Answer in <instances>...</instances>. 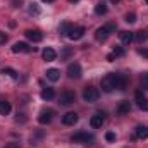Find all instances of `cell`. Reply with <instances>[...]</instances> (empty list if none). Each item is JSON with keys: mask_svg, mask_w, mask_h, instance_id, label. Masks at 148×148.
Returning a JSON list of instances; mask_svg holds the SVG:
<instances>
[{"mask_svg": "<svg viewBox=\"0 0 148 148\" xmlns=\"http://www.w3.org/2000/svg\"><path fill=\"white\" fill-rule=\"evenodd\" d=\"M98 97H100V91L97 88H93V86H86L83 90V100L86 103H95L98 100Z\"/></svg>", "mask_w": 148, "mask_h": 148, "instance_id": "obj_1", "label": "cell"}, {"mask_svg": "<svg viewBox=\"0 0 148 148\" xmlns=\"http://www.w3.org/2000/svg\"><path fill=\"white\" fill-rule=\"evenodd\" d=\"M71 140H73V143H83V145H93V141H95L93 134H88V133H83V131L73 134Z\"/></svg>", "mask_w": 148, "mask_h": 148, "instance_id": "obj_2", "label": "cell"}, {"mask_svg": "<svg viewBox=\"0 0 148 148\" xmlns=\"http://www.w3.org/2000/svg\"><path fill=\"white\" fill-rule=\"evenodd\" d=\"M100 86H102V90H103L105 93H112V91L115 90V74H109V76L102 77Z\"/></svg>", "mask_w": 148, "mask_h": 148, "instance_id": "obj_3", "label": "cell"}, {"mask_svg": "<svg viewBox=\"0 0 148 148\" xmlns=\"http://www.w3.org/2000/svg\"><path fill=\"white\" fill-rule=\"evenodd\" d=\"M74 102H76V95H74L73 91H64L59 97V103L62 107H69V105H73Z\"/></svg>", "mask_w": 148, "mask_h": 148, "instance_id": "obj_4", "label": "cell"}, {"mask_svg": "<svg viewBox=\"0 0 148 148\" xmlns=\"http://www.w3.org/2000/svg\"><path fill=\"white\" fill-rule=\"evenodd\" d=\"M105 119H107V112H97L95 115H91V119H90V126L91 127H102V124L105 122Z\"/></svg>", "mask_w": 148, "mask_h": 148, "instance_id": "obj_5", "label": "cell"}, {"mask_svg": "<svg viewBox=\"0 0 148 148\" xmlns=\"http://www.w3.org/2000/svg\"><path fill=\"white\" fill-rule=\"evenodd\" d=\"M67 76H69L71 79H79V77L83 76V69H81V66H79L77 62L69 64V66H67Z\"/></svg>", "mask_w": 148, "mask_h": 148, "instance_id": "obj_6", "label": "cell"}, {"mask_svg": "<svg viewBox=\"0 0 148 148\" xmlns=\"http://www.w3.org/2000/svg\"><path fill=\"white\" fill-rule=\"evenodd\" d=\"M12 52L14 53H24V52H36V48L33 47H29L28 43H24V41H16L14 45H12Z\"/></svg>", "mask_w": 148, "mask_h": 148, "instance_id": "obj_7", "label": "cell"}, {"mask_svg": "<svg viewBox=\"0 0 148 148\" xmlns=\"http://www.w3.org/2000/svg\"><path fill=\"white\" fill-rule=\"evenodd\" d=\"M134 98H136V103H138V107H140L141 110L148 112V98L143 95V91H141V90H138V91L134 93Z\"/></svg>", "mask_w": 148, "mask_h": 148, "instance_id": "obj_8", "label": "cell"}, {"mask_svg": "<svg viewBox=\"0 0 148 148\" xmlns=\"http://www.w3.org/2000/svg\"><path fill=\"white\" fill-rule=\"evenodd\" d=\"M84 33H86V29H84L83 26H73V29L69 31V35H67V36L76 41V40H81V38L84 36Z\"/></svg>", "mask_w": 148, "mask_h": 148, "instance_id": "obj_9", "label": "cell"}, {"mask_svg": "<svg viewBox=\"0 0 148 148\" xmlns=\"http://www.w3.org/2000/svg\"><path fill=\"white\" fill-rule=\"evenodd\" d=\"M24 35L28 40H31L33 43H38V41H41L43 40V33L41 31H38V29H26L24 31Z\"/></svg>", "mask_w": 148, "mask_h": 148, "instance_id": "obj_10", "label": "cell"}, {"mask_svg": "<svg viewBox=\"0 0 148 148\" xmlns=\"http://www.w3.org/2000/svg\"><path fill=\"white\" fill-rule=\"evenodd\" d=\"M53 114H55V112L52 110V109H47V110H41V112H40V115H38V122H40V124H48V122L52 121V117H53Z\"/></svg>", "mask_w": 148, "mask_h": 148, "instance_id": "obj_11", "label": "cell"}, {"mask_svg": "<svg viewBox=\"0 0 148 148\" xmlns=\"http://www.w3.org/2000/svg\"><path fill=\"white\" fill-rule=\"evenodd\" d=\"M77 121H79V117H77L76 112H67V114H64V117H62V122H64L66 126H74Z\"/></svg>", "mask_w": 148, "mask_h": 148, "instance_id": "obj_12", "label": "cell"}, {"mask_svg": "<svg viewBox=\"0 0 148 148\" xmlns=\"http://www.w3.org/2000/svg\"><path fill=\"white\" fill-rule=\"evenodd\" d=\"M41 55H43V60H45V62H53V60L57 59V52H55L53 48H50V47H47Z\"/></svg>", "mask_w": 148, "mask_h": 148, "instance_id": "obj_13", "label": "cell"}, {"mask_svg": "<svg viewBox=\"0 0 148 148\" xmlns=\"http://www.w3.org/2000/svg\"><path fill=\"white\" fill-rule=\"evenodd\" d=\"M109 36H110V31L107 29V26H102V28H98V29L95 31V38H97L98 41H105Z\"/></svg>", "mask_w": 148, "mask_h": 148, "instance_id": "obj_14", "label": "cell"}, {"mask_svg": "<svg viewBox=\"0 0 148 148\" xmlns=\"http://www.w3.org/2000/svg\"><path fill=\"white\" fill-rule=\"evenodd\" d=\"M134 136H136L138 140H147L148 138V127L147 126H136V129H134Z\"/></svg>", "mask_w": 148, "mask_h": 148, "instance_id": "obj_15", "label": "cell"}, {"mask_svg": "<svg viewBox=\"0 0 148 148\" xmlns=\"http://www.w3.org/2000/svg\"><path fill=\"white\" fill-rule=\"evenodd\" d=\"M129 112H131V102L124 100V102L119 103V107H117V114H119V115H126V114H129Z\"/></svg>", "mask_w": 148, "mask_h": 148, "instance_id": "obj_16", "label": "cell"}, {"mask_svg": "<svg viewBox=\"0 0 148 148\" xmlns=\"http://www.w3.org/2000/svg\"><path fill=\"white\" fill-rule=\"evenodd\" d=\"M119 38H121V41H122L124 45H129V43L134 40V33H131V31H121V33H119Z\"/></svg>", "mask_w": 148, "mask_h": 148, "instance_id": "obj_17", "label": "cell"}, {"mask_svg": "<svg viewBox=\"0 0 148 148\" xmlns=\"http://www.w3.org/2000/svg\"><path fill=\"white\" fill-rule=\"evenodd\" d=\"M127 79L122 74H115V90H126Z\"/></svg>", "mask_w": 148, "mask_h": 148, "instance_id": "obj_18", "label": "cell"}, {"mask_svg": "<svg viewBox=\"0 0 148 148\" xmlns=\"http://www.w3.org/2000/svg\"><path fill=\"white\" fill-rule=\"evenodd\" d=\"M10 109H12V107H10V102L5 100V98H2V100H0V114H2V115H9V114H10Z\"/></svg>", "mask_w": 148, "mask_h": 148, "instance_id": "obj_19", "label": "cell"}, {"mask_svg": "<svg viewBox=\"0 0 148 148\" xmlns=\"http://www.w3.org/2000/svg\"><path fill=\"white\" fill-rule=\"evenodd\" d=\"M59 77H60V71L59 69H48L47 71V79H50L52 83H55V81H59Z\"/></svg>", "mask_w": 148, "mask_h": 148, "instance_id": "obj_20", "label": "cell"}, {"mask_svg": "<svg viewBox=\"0 0 148 148\" xmlns=\"http://www.w3.org/2000/svg\"><path fill=\"white\" fill-rule=\"evenodd\" d=\"M71 29H73V24H71V23H67V21L60 23V26H59V33H60V35H64V36H67Z\"/></svg>", "mask_w": 148, "mask_h": 148, "instance_id": "obj_21", "label": "cell"}, {"mask_svg": "<svg viewBox=\"0 0 148 148\" xmlns=\"http://www.w3.org/2000/svg\"><path fill=\"white\" fill-rule=\"evenodd\" d=\"M53 97H55L53 88H43V90H41V98H43V100H52Z\"/></svg>", "mask_w": 148, "mask_h": 148, "instance_id": "obj_22", "label": "cell"}, {"mask_svg": "<svg viewBox=\"0 0 148 148\" xmlns=\"http://www.w3.org/2000/svg\"><path fill=\"white\" fill-rule=\"evenodd\" d=\"M2 74H5V76H9V77H12V79H17V71L12 69V67H3V69H2Z\"/></svg>", "mask_w": 148, "mask_h": 148, "instance_id": "obj_23", "label": "cell"}, {"mask_svg": "<svg viewBox=\"0 0 148 148\" xmlns=\"http://www.w3.org/2000/svg\"><path fill=\"white\" fill-rule=\"evenodd\" d=\"M95 14H98V16L107 14V5H105V3H97V5H95Z\"/></svg>", "mask_w": 148, "mask_h": 148, "instance_id": "obj_24", "label": "cell"}, {"mask_svg": "<svg viewBox=\"0 0 148 148\" xmlns=\"http://www.w3.org/2000/svg\"><path fill=\"white\" fill-rule=\"evenodd\" d=\"M124 21H126L127 24H133V23H136V14H134V12H127V14L124 16Z\"/></svg>", "mask_w": 148, "mask_h": 148, "instance_id": "obj_25", "label": "cell"}, {"mask_svg": "<svg viewBox=\"0 0 148 148\" xmlns=\"http://www.w3.org/2000/svg\"><path fill=\"white\" fill-rule=\"evenodd\" d=\"M134 38H136L138 41H147L148 40V31H138V33L134 35Z\"/></svg>", "mask_w": 148, "mask_h": 148, "instance_id": "obj_26", "label": "cell"}, {"mask_svg": "<svg viewBox=\"0 0 148 148\" xmlns=\"http://www.w3.org/2000/svg\"><path fill=\"white\" fill-rule=\"evenodd\" d=\"M28 10H29V14H33V16H38L40 14V7H38V3H29V7H28Z\"/></svg>", "mask_w": 148, "mask_h": 148, "instance_id": "obj_27", "label": "cell"}, {"mask_svg": "<svg viewBox=\"0 0 148 148\" xmlns=\"http://www.w3.org/2000/svg\"><path fill=\"white\" fill-rule=\"evenodd\" d=\"M141 88L143 90H148V73L141 74Z\"/></svg>", "mask_w": 148, "mask_h": 148, "instance_id": "obj_28", "label": "cell"}, {"mask_svg": "<svg viewBox=\"0 0 148 148\" xmlns=\"http://www.w3.org/2000/svg\"><path fill=\"white\" fill-rule=\"evenodd\" d=\"M112 53H114L115 57H122L126 52H124V48H122V47H114V52H112Z\"/></svg>", "mask_w": 148, "mask_h": 148, "instance_id": "obj_29", "label": "cell"}, {"mask_svg": "<svg viewBox=\"0 0 148 148\" xmlns=\"http://www.w3.org/2000/svg\"><path fill=\"white\" fill-rule=\"evenodd\" d=\"M105 140H107L109 143H114V141H115V133H114V131H107V133H105Z\"/></svg>", "mask_w": 148, "mask_h": 148, "instance_id": "obj_30", "label": "cell"}, {"mask_svg": "<svg viewBox=\"0 0 148 148\" xmlns=\"http://www.w3.org/2000/svg\"><path fill=\"white\" fill-rule=\"evenodd\" d=\"M105 26H107V29L110 31V35H112V33H115V28H117V26H115L114 23H110V24H105Z\"/></svg>", "mask_w": 148, "mask_h": 148, "instance_id": "obj_31", "label": "cell"}, {"mask_svg": "<svg viewBox=\"0 0 148 148\" xmlns=\"http://www.w3.org/2000/svg\"><path fill=\"white\" fill-rule=\"evenodd\" d=\"M5 41H7V35H5V33H2V31H0V45H3V43H5Z\"/></svg>", "mask_w": 148, "mask_h": 148, "instance_id": "obj_32", "label": "cell"}, {"mask_svg": "<svg viewBox=\"0 0 148 148\" xmlns=\"http://www.w3.org/2000/svg\"><path fill=\"white\" fill-rule=\"evenodd\" d=\"M138 53H140V55H143V57H148V50H147V48H140V50H138Z\"/></svg>", "mask_w": 148, "mask_h": 148, "instance_id": "obj_33", "label": "cell"}, {"mask_svg": "<svg viewBox=\"0 0 148 148\" xmlns=\"http://www.w3.org/2000/svg\"><path fill=\"white\" fill-rule=\"evenodd\" d=\"M16 121H17V122H19V121H21V122H24V121H26V117H24V114H17V117H16Z\"/></svg>", "mask_w": 148, "mask_h": 148, "instance_id": "obj_34", "label": "cell"}, {"mask_svg": "<svg viewBox=\"0 0 148 148\" xmlns=\"http://www.w3.org/2000/svg\"><path fill=\"white\" fill-rule=\"evenodd\" d=\"M5 148H21V147H19V143H9Z\"/></svg>", "mask_w": 148, "mask_h": 148, "instance_id": "obj_35", "label": "cell"}, {"mask_svg": "<svg viewBox=\"0 0 148 148\" xmlns=\"http://www.w3.org/2000/svg\"><path fill=\"white\" fill-rule=\"evenodd\" d=\"M107 60H109V62H114V60H115V55H114V53H109V55H107Z\"/></svg>", "mask_w": 148, "mask_h": 148, "instance_id": "obj_36", "label": "cell"}, {"mask_svg": "<svg viewBox=\"0 0 148 148\" xmlns=\"http://www.w3.org/2000/svg\"><path fill=\"white\" fill-rule=\"evenodd\" d=\"M67 55H71V48H64V57H67Z\"/></svg>", "mask_w": 148, "mask_h": 148, "instance_id": "obj_37", "label": "cell"}, {"mask_svg": "<svg viewBox=\"0 0 148 148\" xmlns=\"http://www.w3.org/2000/svg\"><path fill=\"white\" fill-rule=\"evenodd\" d=\"M41 2H45V3H52V2H55V0H41Z\"/></svg>", "mask_w": 148, "mask_h": 148, "instance_id": "obj_38", "label": "cell"}, {"mask_svg": "<svg viewBox=\"0 0 148 148\" xmlns=\"http://www.w3.org/2000/svg\"><path fill=\"white\" fill-rule=\"evenodd\" d=\"M112 3H119V2H121V0H110Z\"/></svg>", "mask_w": 148, "mask_h": 148, "instance_id": "obj_39", "label": "cell"}, {"mask_svg": "<svg viewBox=\"0 0 148 148\" xmlns=\"http://www.w3.org/2000/svg\"><path fill=\"white\" fill-rule=\"evenodd\" d=\"M69 2H71V3H76V2H79V0H69Z\"/></svg>", "mask_w": 148, "mask_h": 148, "instance_id": "obj_40", "label": "cell"}, {"mask_svg": "<svg viewBox=\"0 0 148 148\" xmlns=\"http://www.w3.org/2000/svg\"><path fill=\"white\" fill-rule=\"evenodd\" d=\"M145 2H147V3H148V0H145Z\"/></svg>", "mask_w": 148, "mask_h": 148, "instance_id": "obj_41", "label": "cell"}]
</instances>
